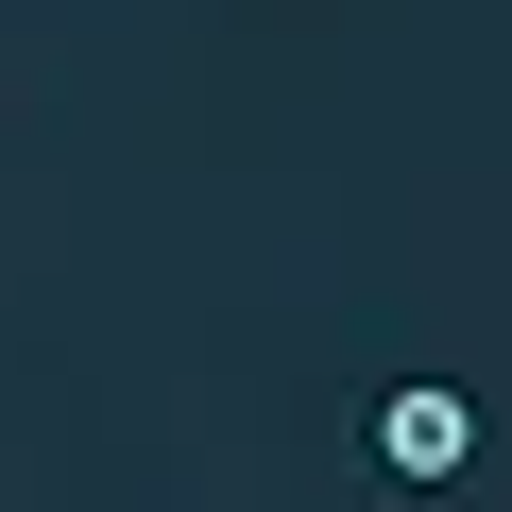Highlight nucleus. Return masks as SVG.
I'll return each instance as SVG.
<instances>
[{
    "mask_svg": "<svg viewBox=\"0 0 512 512\" xmlns=\"http://www.w3.org/2000/svg\"><path fill=\"white\" fill-rule=\"evenodd\" d=\"M478 461V393H444V376H410V393H376V478H461Z\"/></svg>",
    "mask_w": 512,
    "mask_h": 512,
    "instance_id": "nucleus-1",
    "label": "nucleus"
}]
</instances>
